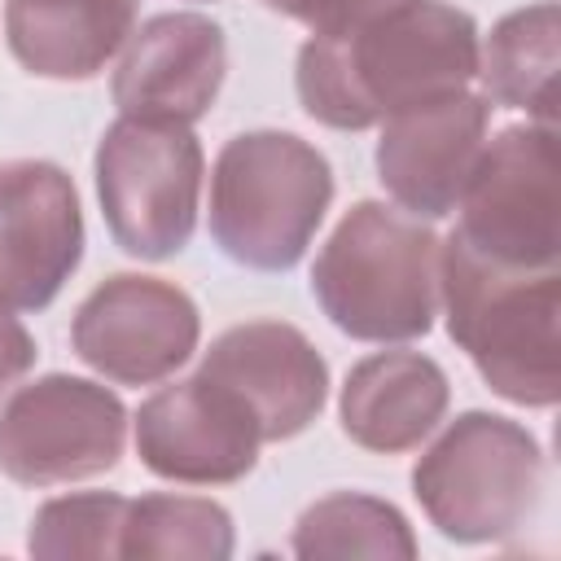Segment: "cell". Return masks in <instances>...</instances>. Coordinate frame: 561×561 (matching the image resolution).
Instances as JSON below:
<instances>
[{
    "label": "cell",
    "mask_w": 561,
    "mask_h": 561,
    "mask_svg": "<svg viewBox=\"0 0 561 561\" xmlns=\"http://www.w3.org/2000/svg\"><path fill=\"white\" fill-rule=\"evenodd\" d=\"M478 22L443 0H403L364 22L311 35L298 48V101L337 131H364L390 114L460 92L478 79Z\"/></svg>",
    "instance_id": "obj_1"
},
{
    "label": "cell",
    "mask_w": 561,
    "mask_h": 561,
    "mask_svg": "<svg viewBox=\"0 0 561 561\" xmlns=\"http://www.w3.org/2000/svg\"><path fill=\"white\" fill-rule=\"evenodd\" d=\"M543 491V451L522 421L460 412L416 460L412 495L456 543H495L526 526Z\"/></svg>",
    "instance_id": "obj_5"
},
{
    "label": "cell",
    "mask_w": 561,
    "mask_h": 561,
    "mask_svg": "<svg viewBox=\"0 0 561 561\" xmlns=\"http://www.w3.org/2000/svg\"><path fill=\"white\" fill-rule=\"evenodd\" d=\"M202 171V140L184 123H110L96 145V197L114 245L149 263L180 254L197 228Z\"/></svg>",
    "instance_id": "obj_6"
},
{
    "label": "cell",
    "mask_w": 561,
    "mask_h": 561,
    "mask_svg": "<svg viewBox=\"0 0 561 561\" xmlns=\"http://www.w3.org/2000/svg\"><path fill=\"white\" fill-rule=\"evenodd\" d=\"M228 390L254 421L263 443L302 434L329 399V364L311 337L285 320H245L210 342L197 368Z\"/></svg>",
    "instance_id": "obj_11"
},
{
    "label": "cell",
    "mask_w": 561,
    "mask_h": 561,
    "mask_svg": "<svg viewBox=\"0 0 561 561\" xmlns=\"http://www.w3.org/2000/svg\"><path fill=\"white\" fill-rule=\"evenodd\" d=\"M320 311L359 342H412L438 311V237L386 202H355L311 267Z\"/></svg>",
    "instance_id": "obj_3"
},
{
    "label": "cell",
    "mask_w": 561,
    "mask_h": 561,
    "mask_svg": "<svg viewBox=\"0 0 561 561\" xmlns=\"http://www.w3.org/2000/svg\"><path fill=\"white\" fill-rule=\"evenodd\" d=\"M294 552L307 561L311 557H399V561H412L416 535L394 504H386L377 495H359V491H337V495L316 500L298 517Z\"/></svg>",
    "instance_id": "obj_18"
},
{
    "label": "cell",
    "mask_w": 561,
    "mask_h": 561,
    "mask_svg": "<svg viewBox=\"0 0 561 561\" xmlns=\"http://www.w3.org/2000/svg\"><path fill=\"white\" fill-rule=\"evenodd\" d=\"M123 443V399L88 377H35L0 408V473L22 486H61L110 473Z\"/></svg>",
    "instance_id": "obj_8"
},
{
    "label": "cell",
    "mask_w": 561,
    "mask_h": 561,
    "mask_svg": "<svg viewBox=\"0 0 561 561\" xmlns=\"http://www.w3.org/2000/svg\"><path fill=\"white\" fill-rule=\"evenodd\" d=\"M140 0H9V53L39 79H92L127 44Z\"/></svg>",
    "instance_id": "obj_16"
},
{
    "label": "cell",
    "mask_w": 561,
    "mask_h": 561,
    "mask_svg": "<svg viewBox=\"0 0 561 561\" xmlns=\"http://www.w3.org/2000/svg\"><path fill=\"white\" fill-rule=\"evenodd\" d=\"M197 337V302L180 285L140 272L101 280L70 320L75 355L118 386H153L171 377L180 364H188Z\"/></svg>",
    "instance_id": "obj_9"
},
{
    "label": "cell",
    "mask_w": 561,
    "mask_h": 561,
    "mask_svg": "<svg viewBox=\"0 0 561 561\" xmlns=\"http://www.w3.org/2000/svg\"><path fill=\"white\" fill-rule=\"evenodd\" d=\"M451 399L447 373L421 351H377L346 373L342 430L364 451H412L434 434Z\"/></svg>",
    "instance_id": "obj_15"
},
{
    "label": "cell",
    "mask_w": 561,
    "mask_h": 561,
    "mask_svg": "<svg viewBox=\"0 0 561 561\" xmlns=\"http://www.w3.org/2000/svg\"><path fill=\"white\" fill-rule=\"evenodd\" d=\"M272 13H285L302 26H311V35H324V31H337V26H351V22H364L381 9H394L403 0H263Z\"/></svg>",
    "instance_id": "obj_21"
},
{
    "label": "cell",
    "mask_w": 561,
    "mask_h": 561,
    "mask_svg": "<svg viewBox=\"0 0 561 561\" xmlns=\"http://www.w3.org/2000/svg\"><path fill=\"white\" fill-rule=\"evenodd\" d=\"M259 443L263 438L250 412L202 373L162 386L136 412L140 465L167 482H184V486L241 482L259 460Z\"/></svg>",
    "instance_id": "obj_13"
},
{
    "label": "cell",
    "mask_w": 561,
    "mask_h": 561,
    "mask_svg": "<svg viewBox=\"0 0 561 561\" xmlns=\"http://www.w3.org/2000/svg\"><path fill=\"white\" fill-rule=\"evenodd\" d=\"M83 259L75 180L44 158L0 162V307L39 311Z\"/></svg>",
    "instance_id": "obj_10"
},
{
    "label": "cell",
    "mask_w": 561,
    "mask_h": 561,
    "mask_svg": "<svg viewBox=\"0 0 561 561\" xmlns=\"http://www.w3.org/2000/svg\"><path fill=\"white\" fill-rule=\"evenodd\" d=\"M491 101L460 88L416 101L386 118L377 140V180L416 219H443L456 210L473 162L486 145Z\"/></svg>",
    "instance_id": "obj_12"
},
{
    "label": "cell",
    "mask_w": 561,
    "mask_h": 561,
    "mask_svg": "<svg viewBox=\"0 0 561 561\" xmlns=\"http://www.w3.org/2000/svg\"><path fill=\"white\" fill-rule=\"evenodd\" d=\"M333 202L329 158L294 131H241L210 171V237L254 272H289Z\"/></svg>",
    "instance_id": "obj_4"
},
{
    "label": "cell",
    "mask_w": 561,
    "mask_h": 561,
    "mask_svg": "<svg viewBox=\"0 0 561 561\" xmlns=\"http://www.w3.org/2000/svg\"><path fill=\"white\" fill-rule=\"evenodd\" d=\"M123 517H127V500L114 491L61 495V500H48L31 517L26 548L31 557H48V561H70V557L110 561L118 557Z\"/></svg>",
    "instance_id": "obj_20"
},
{
    "label": "cell",
    "mask_w": 561,
    "mask_h": 561,
    "mask_svg": "<svg viewBox=\"0 0 561 561\" xmlns=\"http://www.w3.org/2000/svg\"><path fill=\"white\" fill-rule=\"evenodd\" d=\"M35 337L22 329V320H13L4 307H0V394L35 364Z\"/></svg>",
    "instance_id": "obj_22"
},
{
    "label": "cell",
    "mask_w": 561,
    "mask_h": 561,
    "mask_svg": "<svg viewBox=\"0 0 561 561\" xmlns=\"http://www.w3.org/2000/svg\"><path fill=\"white\" fill-rule=\"evenodd\" d=\"M228 70L224 26L206 13H153L127 35V53L114 70V105L127 118L184 123L210 114Z\"/></svg>",
    "instance_id": "obj_14"
},
{
    "label": "cell",
    "mask_w": 561,
    "mask_h": 561,
    "mask_svg": "<svg viewBox=\"0 0 561 561\" xmlns=\"http://www.w3.org/2000/svg\"><path fill=\"white\" fill-rule=\"evenodd\" d=\"M557 66L561 18L552 0L500 18L486 39V53H478V79L486 83V101L526 110L539 123L557 118Z\"/></svg>",
    "instance_id": "obj_17"
},
{
    "label": "cell",
    "mask_w": 561,
    "mask_h": 561,
    "mask_svg": "<svg viewBox=\"0 0 561 561\" xmlns=\"http://www.w3.org/2000/svg\"><path fill=\"white\" fill-rule=\"evenodd\" d=\"M561 167L557 127L517 123L482 145L460 193L456 232L508 267H557L561 259Z\"/></svg>",
    "instance_id": "obj_7"
},
{
    "label": "cell",
    "mask_w": 561,
    "mask_h": 561,
    "mask_svg": "<svg viewBox=\"0 0 561 561\" xmlns=\"http://www.w3.org/2000/svg\"><path fill=\"white\" fill-rule=\"evenodd\" d=\"M232 517L215 500L197 495H140L127 500L118 557H193L228 561L232 557Z\"/></svg>",
    "instance_id": "obj_19"
},
{
    "label": "cell",
    "mask_w": 561,
    "mask_h": 561,
    "mask_svg": "<svg viewBox=\"0 0 561 561\" xmlns=\"http://www.w3.org/2000/svg\"><path fill=\"white\" fill-rule=\"evenodd\" d=\"M438 289L451 342L500 399L522 408L561 399V267H508L451 232L438 245Z\"/></svg>",
    "instance_id": "obj_2"
}]
</instances>
